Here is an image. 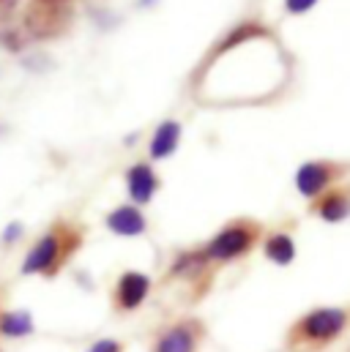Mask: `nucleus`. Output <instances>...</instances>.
<instances>
[{"instance_id":"dca6fc26","label":"nucleus","mask_w":350,"mask_h":352,"mask_svg":"<svg viewBox=\"0 0 350 352\" xmlns=\"http://www.w3.org/2000/svg\"><path fill=\"white\" fill-rule=\"evenodd\" d=\"M88 352H123V342H118V339H99Z\"/></svg>"},{"instance_id":"f3484780","label":"nucleus","mask_w":350,"mask_h":352,"mask_svg":"<svg viewBox=\"0 0 350 352\" xmlns=\"http://www.w3.org/2000/svg\"><path fill=\"white\" fill-rule=\"evenodd\" d=\"M315 3H318V0H285V6H287L290 14H304V11H309Z\"/></svg>"},{"instance_id":"1a4fd4ad","label":"nucleus","mask_w":350,"mask_h":352,"mask_svg":"<svg viewBox=\"0 0 350 352\" xmlns=\"http://www.w3.org/2000/svg\"><path fill=\"white\" fill-rule=\"evenodd\" d=\"M312 210L329 221V224H340L350 216V191L348 188H334L329 194H320L312 205Z\"/></svg>"},{"instance_id":"2eb2a0df","label":"nucleus","mask_w":350,"mask_h":352,"mask_svg":"<svg viewBox=\"0 0 350 352\" xmlns=\"http://www.w3.org/2000/svg\"><path fill=\"white\" fill-rule=\"evenodd\" d=\"M252 36H265V28H260V25H241V28H236V30L216 47V52H227L233 44L247 41V38H252Z\"/></svg>"},{"instance_id":"0eeeda50","label":"nucleus","mask_w":350,"mask_h":352,"mask_svg":"<svg viewBox=\"0 0 350 352\" xmlns=\"http://www.w3.org/2000/svg\"><path fill=\"white\" fill-rule=\"evenodd\" d=\"M148 295H151V276L140 270H126L118 276L112 287V306L121 314H132L148 300Z\"/></svg>"},{"instance_id":"aec40b11","label":"nucleus","mask_w":350,"mask_h":352,"mask_svg":"<svg viewBox=\"0 0 350 352\" xmlns=\"http://www.w3.org/2000/svg\"><path fill=\"white\" fill-rule=\"evenodd\" d=\"M39 3H66V0H39Z\"/></svg>"},{"instance_id":"f8f14e48","label":"nucleus","mask_w":350,"mask_h":352,"mask_svg":"<svg viewBox=\"0 0 350 352\" xmlns=\"http://www.w3.org/2000/svg\"><path fill=\"white\" fill-rule=\"evenodd\" d=\"M262 252L274 265H290L296 260V243H293V238L287 232L268 235L265 243H262Z\"/></svg>"},{"instance_id":"6e6552de","label":"nucleus","mask_w":350,"mask_h":352,"mask_svg":"<svg viewBox=\"0 0 350 352\" xmlns=\"http://www.w3.org/2000/svg\"><path fill=\"white\" fill-rule=\"evenodd\" d=\"M337 177H340V167L337 164H331V162H307L296 173V188L304 197L312 199V197H320Z\"/></svg>"},{"instance_id":"f257e3e1","label":"nucleus","mask_w":350,"mask_h":352,"mask_svg":"<svg viewBox=\"0 0 350 352\" xmlns=\"http://www.w3.org/2000/svg\"><path fill=\"white\" fill-rule=\"evenodd\" d=\"M350 331V309L318 306L293 320L285 333V352H326Z\"/></svg>"},{"instance_id":"ddd939ff","label":"nucleus","mask_w":350,"mask_h":352,"mask_svg":"<svg viewBox=\"0 0 350 352\" xmlns=\"http://www.w3.org/2000/svg\"><path fill=\"white\" fill-rule=\"evenodd\" d=\"M178 140H181V126L175 120H165L151 140V159H167L178 148Z\"/></svg>"},{"instance_id":"423d86ee","label":"nucleus","mask_w":350,"mask_h":352,"mask_svg":"<svg viewBox=\"0 0 350 352\" xmlns=\"http://www.w3.org/2000/svg\"><path fill=\"white\" fill-rule=\"evenodd\" d=\"M69 22H72V11L69 6L61 3H36L25 14V28L36 38H55L69 28Z\"/></svg>"},{"instance_id":"20e7f679","label":"nucleus","mask_w":350,"mask_h":352,"mask_svg":"<svg viewBox=\"0 0 350 352\" xmlns=\"http://www.w3.org/2000/svg\"><path fill=\"white\" fill-rule=\"evenodd\" d=\"M208 325L194 314H181L156 328L148 352H203Z\"/></svg>"},{"instance_id":"f03ea898","label":"nucleus","mask_w":350,"mask_h":352,"mask_svg":"<svg viewBox=\"0 0 350 352\" xmlns=\"http://www.w3.org/2000/svg\"><path fill=\"white\" fill-rule=\"evenodd\" d=\"M83 238L77 230L72 227H55L52 232H47L25 257L22 273H41V276H55L61 270V265L66 263L77 249H80Z\"/></svg>"},{"instance_id":"a211bd4d","label":"nucleus","mask_w":350,"mask_h":352,"mask_svg":"<svg viewBox=\"0 0 350 352\" xmlns=\"http://www.w3.org/2000/svg\"><path fill=\"white\" fill-rule=\"evenodd\" d=\"M19 232H22V227H19V224H11V227L3 232V241H6V243H8V241H17Z\"/></svg>"},{"instance_id":"7ed1b4c3","label":"nucleus","mask_w":350,"mask_h":352,"mask_svg":"<svg viewBox=\"0 0 350 352\" xmlns=\"http://www.w3.org/2000/svg\"><path fill=\"white\" fill-rule=\"evenodd\" d=\"M262 238V230L258 221H249V219H238V221H230L227 227H222L205 246V257L211 263L216 265H227V263H236L241 257H247L258 241Z\"/></svg>"},{"instance_id":"4468645a","label":"nucleus","mask_w":350,"mask_h":352,"mask_svg":"<svg viewBox=\"0 0 350 352\" xmlns=\"http://www.w3.org/2000/svg\"><path fill=\"white\" fill-rule=\"evenodd\" d=\"M0 333L3 336H11V339H19V336L33 333L30 314L28 311H6V314H0Z\"/></svg>"},{"instance_id":"6ab92c4d","label":"nucleus","mask_w":350,"mask_h":352,"mask_svg":"<svg viewBox=\"0 0 350 352\" xmlns=\"http://www.w3.org/2000/svg\"><path fill=\"white\" fill-rule=\"evenodd\" d=\"M14 6H17V0H0V19H6L14 11Z\"/></svg>"},{"instance_id":"9d476101","label":"nucleus","mask_w":350,"mask_h":352,"mask_svg":"<svg viewBox=\"0 0 350 352\" xmlns=\"http://www.w3.org/2000/svg\"><path fill=\"white\" fill-rule=\"evenodd\" d=\"M107 227H110L115 235L134 238V235H143L148 224H145V216L140 213V208H134V205H121V208H115V210L107 216Z\"/></svg>"},{"instance_id":"39448f33","label":"nucleus","mask_w":350,"mask_h":352,"mask_svg":"<svg viewBox=\"0 0 350 352\" xmlns=\"http://www.w3.org/2000/svg\"><path fill=\"white\" fill-rule=\"evenodd\" d=\"M214 273L216 265L205 257L203 249H192V252H181L173 260L165 281H178L186 289V300L197 303L214 284Z\"/></svg>"},{"instance_id":"9b49d317","label":"nucleus","mask_w":350,"mask_h":352,"mask_svg":"<svg viewBox=\"0 0 350 352\" xmlns=\"http://www.w3.org/2000/svg\"><path fill=\"white\" fill-rule=\"evenodd\" d=\"M126 186H129V194L137 205H145L151 202V197L156 194L159 188V177L156 173L148 167V164H134L129 173H126Z\"/></svg>"}]
</instances>
